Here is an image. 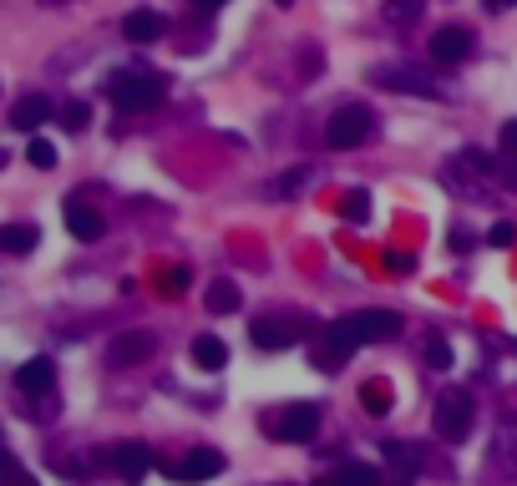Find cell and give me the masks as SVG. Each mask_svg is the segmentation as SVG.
I'll use <instances>...</instances> for the list:
<instances>
[{"label":"cell","mask_w":517,"mask_h":486,"mask_svg":"<svg viewBox=\"0 0 517 486\" xmlns=\"http://www.w3.org/2000/svg\"><path fill=\"white\" fill-rule=\"evenodd\" d=\"M107 97L117 107H127V112H142V107H158L168 97V81L153 76V71H117L107 81Z\"/></svg>","instance_id":"obj_1"},{"label":"cell","mask_w":517,"mask_h":486,"mask_svg":"<svg viewBox=\"0 0 517 486\" xmlns=\"http://www.w3.org/2000/svg\"><path fill=\"white\" fill-rule=\"evenodd\" d=\"M376 132V112L371 107H340L335 117H330V127H325V137H330V147H360L365 137Z\"/></svg>","instance_id":"obj_2"},{"label":"cell","mask_w":517,"mask_h":486,"mask_svg":"<svg viewBox=\"0 0 517 486\" xmlns=\"http://www.w3.org/2000/svg\"><path fill=\"white\" fill-rule=\"evenodd\" d=\"M431 426H436V436L462 441V436L472 431V400H467L462 390H447V395L436 400V411H431Z\"/></svg>","instance_id":"obj_3"},{"label":"cell","mask_w":517,"mask_h":486,"mask_svg":"<svg viewBox=\"0 0 517 486\" xmlns=\"http://www.w3.org/2000/svg\"><path fill=\"white\" fill-rule=\"evenodd\" d=\"M355 345H365V340H360V330H355V319H350V314H345V319H335V324H325L320 370H340V365L355 355Z\"/></svg>","instance_id":"obj_4"},{"label":"cell","mask_w":517,"mask_h":486,"mask_svg":"<svg viewBox=\"0 0 517 486\" xmlns=\"http://www.w3.org/2000/svg\"><path fill=\"white\" fill-rule=\"evenodd\" d=\"M249 335H254L259 350H289V345L305 340V324H300V319H274V314H264V319H254Z\"/></svg>","instance_id":"obj_5"},{"label":"cell","mask_w":517,"mask_h":486,"mask_svg":"<svg viewBox=\"0 0 517 486\" xmlns=\"http://www.w3.org/2000/svg\"><path fill=\"white\" fill-rule=\"evenodd\" d=\"M224 466H229V461H224V456H218V451H203V446H198V451H188V456H178V461H168L163 471H168L173 481H188V486H193V481H213V476H218V471H224Z\"/></svg>","instance_id":"obj_6"},{"label":"cell","mask_w":517,"mask_h":486,"mask_svg":"<svg viewBox=\"0 0 517 486\" xmlns=\"http://www.w3.org/2000/svg\"><path fill=\"white\" fill-rule=\"evenodd\" d=\"M61 218H66V233H71V238H82V243L102 238V228H107V223H102V213H97L82 193H71V198L61 203Z\"/></svg>","instance_id":"obj_7"},{"label":"cell","mask_w":517,"mask_h":486,"mask_svg":"<svg viewBox=\"0 0 517 486\" xmlns=\"http://www.w3.org/2000/svg\"><path fill=\"white\" fill-rule=\"evenodd\" d=\"M315 431H320V411H315V405H284V416L274 421L279 441H315Z\"/></svg>","instance_id":"obj_8"},{"label":"cell","mask_w":517,"mask_h":486,"mask_svg":"<svg viewBox=\"0 0 517 486\" xmlns=\"http://www.w3.org/2000/svg\"><path fill=\"white\" fill-rule=\"evenodd\" d=\"M350 319H355V330H360L365 345H386V340L401 335V314H391V309H360Z\"/></svg>","instance_id":"obj_9"},{"label":"cell","mask_w":517,"mask_h":486,"mask_svg":"<svg viewBox=\"0 0 517 486\" xmlns=\"http://www.w3.org/2000/svg\"><path fill=\"white\" fill-rule=\"evenodd\" d=\"M467 56H472V31H462V26H441V31L431 36V61L457 66V61H467Z\"/></svg>","instance_id":"obj_10"},{"label":"cell","mask_w":517,"mask_h":486,"mask_svg":"<svg viewBox=\"0 0 517 486\" xmlns=\"http://www.w3.org/2000/svg\"><path fill=\"white\" fill-rule=\"evenodd\" d=\"M112 471L122 481H142L147 471H153V451H147L142 441H122V446H112Z\"/></svg>","instance_id":"obj_11"},{"label":"cell","mask_w":517,"mask_h":486,"mask_svg":"<svg viewBox=\"0 0 517 486\" xmlns=\"http://www.w3.org/2000/svg\"><path fill=\"white\" fill-rule=\"evenodd\" d=\"M153 350H158V340L147 335V330H127V335H117V340H112L107 360H112V365H142Z\"/></svg>","instance_id":"obj_12"},{"label":"cell","mask_w":517,"mask_h":486,"mask_svg":"<svg viewBox=\"0 0 517 486\" xmlns=\"http://www.w3.org/2000/svg\"><path fill=\"white\" fill-rule=\"evenodd\" d=\"M376 81L381 87H391V92H416V97H441L431 81L421 76V71H411V66H376Z\"/></svg>","instance_id":"obj_13"},{"label":"cell","mask_w":517,"mask_h":486,"mask_svg":"<svg viewBox=\"0 0 517 486\" xmlns=\"http://www.w3.org/2000/svg\"><path fill=\"white\" fill-rule=\"evenodd\" d=\"M41 122H51V102H46L41 92H31V97H21V102L11 107V127H16V132H36Z\"/></svg>","instance_id":"obj_14"},{"label":"cell","mask_w":517,"mask_h":486,"mask_svg":"<svg viewBox=\"0 0 517 486\" xmlns=\"http://www.w3.org/2000/svg\"><path fill=\"white\" fill-rule=\"evenodd\" d=\"M163 31H168V21H163L158 11H147V6L122 21V36H127V41H163Z\"/></svg>","instance_id":"obj_15"},{"label":"cell","mask_w":517,"mask_h":486,"mask_svg":"<svg viewBox=\"0 0 517 486\" xmlns=\"http://www.w3.org/2000/svg\"><path fill=\"white\" fill-rule=\"evenodd\" d=\"M56 385V365L41 355V360H26L21 370H16V390H26V395H41V390H51Z\"/></svg>","instance_id":"obj_16"},{"label":"cell","mask_w":517,"mask_h":486,"mask_svg":"<svg viewBox=\"0 0 517 486\" xmlns=\"http://www.w3.org/2000/svg\"><path fill=\"white\" fill-rule=\"evenodd\" d=\"M193 365L208 370V375L224 370V365H229V345L218 340V335H198V340H193Z\"/></svg>","instance_id":"obj_17"},{"label":"cell","mask_w":517,"mask_h":486,"mask_svg":"<svg viewBox=\"0 0 517 486\" xmlns=\"http://www.w3.org/2000/svg\"><path fill=\"white\" fill-rule=\"evenodd\" d=\"M36 243H41L36 223H6V228H0V249H6V254H31Z\"/></svg>","instance_id":"obj_18"},{"label":"cell","mask_w":517,"mask_h":486,"mask_svg":"<svg viewBox=\"0 0 517 486\" xmlns=\"http://www.w3.org/2000/svg\"><path fill=\"white\" fill-rule=\"evenodd\" d=\"M325 486H381V471L365 466V461H350V466H340Z\"/></svg>","instance_id":"obj_19"},{"label":"cell","mask_w":517,"mask_h":486,"mask_svg":"<svg viewBox=\"0 0 517 486\" xmlns=\"http://www.w3.org/2000/svg\"><path fill=\"white\" fill-rule=\"evenodd\" d=\"M203 299H208V309H213V314H234L244 294H239V284H229V279H218V284H208V294H203Z\"/></svg>","instance_id":"obj_20"},{"label":"cell","mask_w":517,"mask_h":486,"mask_svg":"<svg viewBox=\"0 0 517 486\" xmlns=\"http://www.w3.org/2000/svg\"><path fill=\"white\" fill-rule=\"evenodd\" d=\"M391 400H396V395H391V385H386V380H365V385H360V405H365L371 416H386V411H391Z\"/></svg>","instance_id":"obj_21"},{"label":"cell","mask_w":517,"mask_h":486,"mask_svg":"<svg viewBox=\"0 0 517 486\" xmlns=\"http://www.w3.org/2000/svg\"><path fill=\"white\" fill-rule=\"evenodd\" d=\"M340 218H345V223H365V218H371V193L350 188V193L340 198Z\"/></svg>","instance_id":"obj_22"},{"label":"cell","mask_w":517,"mask_h":486,"mask_svg":"<svg viewBox=\"0 0 517 486\" xmlns=\"http://www.w3.org/2000/svg\"><path fill=\"white\" fill-rule=\"evenodd\" d=\"M386 461H391L396 471H421V451H416L411 441H386Z\"/></svg>","instance_id":"obj_23"},{"label":"cell","mask_w":517,"mask_h":486,"mask_svg":"<svg viewBox=\"0 0 517 486\" xmlns=\"http://www.w3.org/2000/svg\"><path fill=\"white\" fill-rule=\"evenodd\" d=\"M421 11H426V0H386L391 26H411V21H421Z\"/></svg>","instance_id":"obj_24"},{"label":"cell","mask_w":517,"mask_h":486,"mask_svg":"<svg viewBox=\"0 0 517 486\" xmlns=\"http://www.w3.org/2000/svg\"><path fill=\"white\" fill-rule=\"evenodd\" d=\"M26 162H31V168H56V142H46V137H36L31 147H26Z\"/></svg>","instance_id":"obj_25"},{"label":"cell","mask_w":517,"mask_h":486,"mask_svg":"<svg viewBox=\"0 0 517 486\" xmlns=\"http://www.w3.org/2000/svg\"><path fill=\"white\" fill-rule=\"evenodd\" d=\"M188 284H193V269H188V264H178V269H168V279H163V289H168V299H183V294H188Z\"/></svg>","instance_id":"obj_26"},{"label":"cell","mask_w":517,"mask_h":486,"mask_svg":"<svg viewBox=\"0 0 517 486\" xmlns=\"http://www.w3.org/2000/svg\"><path fill=\"white\" fill-rule=\"evenodd\" d=\"M87 122H92V107H87V102H71V107L61 112V127H66V132H82Z\"/></svg>","instance_id":"obj_27"},{"label":"cell","mask_w":517,"mask_h":486,"mask_svg":"<svg viewBox=\"0 0 517 486\" xmlns=\"http://www.w3.org/2000/svg\"><path fill=\"white\" fill-rule=\"evenodd\" d=\"M426 360H431L436 370H447V365H452V345L441 340V335H431V340H426Z\"/></svg>","instance_id":"obj_28"},{"label":"cell","mask_w":517,"mask_h":486,"mask_svg":"<svg viewBox=\"0 0 517 486\" xmlns=\"http://www.w3.org/2000/svg\"><path fill=\"white\" fill-rule=\"evenodd\" d=\"M487 243H492V249H512V243H517V228H512V223H492Z\"/></svg>","instance_id":"obj_29"},{"label":"cell","mask_w":517,"mask_h":486,"mask_svg":"<svg viewBox=\"0 0 517 486\" xmlns=\"http://www.w3.org/2000/svg\"><path fill=\"white\" fill-rule=\"evenodd\" d=\"M502 152H517V117L502 127Z\"/></svg>","instance_id":"obj_30"},{"label":"cell","mask_w":517,"mask_h":486,"mask_svg":"<svg viewBox=\"0 0 517 486\" xmlns=\"http://www.w3.org/2000/svg\"><path fill=\"white\" fill-rule=\"evenodd\" d=\"M218 6H229V0H193V11H218Z\"/></svg>","instance_id":"obj_31"},{"label":"cell","mask_w":517,"mask_h":486,"mask_svg":"<svg viewBox=\"0 0 517 486\" xmlns=\"http://www.w3.org/2000/svg\"><path fill=\"white\" fill-rule=\"evenodd\" d=\"M487 6H492V11H507V6H512V0H487Z\"/></svg>","instance_id":"obj_32"},{"label":"cell","mask_w":517,"mask_h":486,"mask_svg":"<svg viewBox=\"0 0 517 486\" xmlns=\"http://www.w3.org/2000/svg\"><path fill=\"white\" fill-rule=\"evenodd\" d=\"M401 486H406V481H401Z\"/></svg>","instance_id":"obj_33"}]
</instances>
